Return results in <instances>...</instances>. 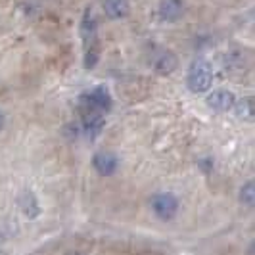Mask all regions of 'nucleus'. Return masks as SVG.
I'll return each instance as SVG.
<instances>
[{
	"mask_svg": "<svg viewBox=\"0 0 255 255\" xmlns=\"http://www.w3.org/2000/svg\"><path fill=\"white\" fill-rule=\"evenodd\" d=\"M79 33H81V40H83L85 69H94L100 60V40H98V21L90 8H85V12H83L81 23H79Z\"/></svg>",
	"mask_w": 255,
	"mask_h": 255,
	"instance_id": "f257e3e1",
	"label": "nucleus"
},
{
	"mask_svg": "<svg viewBox=\"0 0 255 255\" xmlns=\"http://www.w3.org/2000/svg\"><path fill=\"white\" fill-rule=\"evenodd\" d=\"M213 83V67L207 60H196L192 62L186 73V87L194 94H202L211 89Z\"/></svg>",
	"mask_w": 255,
	"mask_h": 255,
	"instance_id": "f03ea898",
	"label": "nucleus"
},
{
	"mask_svg": "<svg viewBox=\"0 0 255 255\" xmlns=\"http://www.w3.org/2000/svg\"><path fill=\"white\" fill-rule=\"evenodd\" d=\"M114 106L112 94L106 87H94V89L87 90L79 96V110L81 114L85 112H96V114H108Z\"/></svg>",
	"mask_w": 255,
	"mask_h": 255,
	"instance_id": "7ed1b4c3",
	"label": "nucleus"
},
{
	"mask_svg": "<svg viewBox=\"0 0 255 255\" xmlns=\"http://www.w3.org/2000/svg\"><path fill=\"white\" fill-rule=\"evenodd\" d=\"M150 207H152L153 215L157 219L171 221V219L177 215V211H179V200L171 192H159V194H153L152 196Z\"/></svg>",
	"mask_w": 255,
	"mask_h": 255,
	"instance_id": "20e7f679",
	"label": "nucleus"
},
{
	"mask_svg": "<svg viewBox=\"0 0 255 255\" xmlns=\"http://www.w3.org/2000/svg\"><path fill=\"white\" fill-rule=\"evenodd\" d=\"M177 65H179V58H177L175 52L169 50V48H161V50H157L152 56V69L157 75H171L177 69Z\"/></svg>",
	"mask_w": 255,
	"mask_h": 255,
	"instance_id": "39448f33",
	"label": "nucleus"
},
{
	"mask_svg": "<svg viewBox=\"0 0 255 255\" xmlns=\"http://www.w3.org/2000/svg\"><path fill=\"white\" fill-rule=\"evenodd\" d=\"M184 12H186L184 0H161V4L157 8L159 19L165 21V23H177V21H180Z\"/></svg>",
	"mask_w": 255,
	"mask_h": 255,
	"instance_id": "423d86ee",
	"label": "nucleus"
},
{
	"mask_svg": "<svg viewBox=\"0 0 255 255\" xmlns=\"http://www.w3.org/2000/svg\"><path fill=\"white\" fill-rule=\"evenodd\" d=\"M207 106L213 110V112H217V114H225V112H229L234 108V104H236V98H234V94L227 89H217L213 90L209 96H207Z\"/></svg>",
	"mask_w": 255,
	"mask_h": 255,
	"instance_id": "0eeeda50",
	"label": "nucleus"
},
{
	"mask_svg": "<svg viewBox=\"0 0 255 255\" xmlns=\"http://www.w3.org/2000/svg\"><path fill=\"white\" fill-rule=\"evenodd\" d=\"M92 167L104 177L114 175L119 167V157L114 152H96L92 155Z\"/></svg>",
	"mask_w": 255,
	"mask_h": 255,
	"instance_id": "6e6552de",
	"label": "nucleus"
},
{
	"mask_svg": "<svg viewBox=\"0 0 255 255\" xmlns=\"http://www.w3.org/2000/svg\"><path fill=\"white\" fill-rule=\"evenodd\" d=\"M106 119L104 114H96V112H85L83 114V121H81V132H85L89 138H96L102 132Z\"/></svg>",
	"mask_w": 255,
	"mask_h": 255,
	"instance_id": "1a4fd4ad",
	"label": "nucleus"
},
{
	"mask_svg": "<svg viewBox=\"0 0 255 255\" xmlns=\"http://www.w3.org/2000/svg\"><path fill=\"white\" fill-rule=\"evenodd\" d=\"M104 13L108 19H123L127 17L128 12H130V4L128 0H104L102 4Z\"/></svg>",
	"mask_w": 255,
	"mask_h": 255,
	"instance_id": "9d476101",
	"label": "nucleus"
},
{
	"mask_svg": "<svg viewBox=\"0 0 255 255\" xmlns=\"http://www.w3.org/2000/svg\"><path fill=\"white\" fill-rule=\"evenodd\" d=\"M19 207L27 219H37L40 215V205H38L37 196L31 190H23L19 194Z\"/></svg>",
	"mask_w": 255,
	"mask_h": 255,
	"instance_id": "9b49d317",
	"label": "nucleus"
},
{
	"mask_svg": "<svg viewBox=\"0 0 255 255\" xmlns=\"http://www.w3.org/2000/svg\"><path fill=\"white\" fill-rule=\"evenodd\" d=\"M234 112L236 115L242 119V121H254V114H255V104L252 96H246L242 98L238 104H234Z\"/></svg>",
	"mask_w": 255,
	"mask_h": 255,
	"instance_id": "f8f14e48",
	"label": "nucleus"
},
{
	"mask_svg": "<svg viewBox=\"0 0 255 255\" xmlns=\"http://www.w3.org/2000/svg\"><path fill=\"white\" fill-rule=\"evenodd\" d=\"M240 202L244 205H248V207H254L255 205V184L254 180H248L246 184H244L242 188H240Z\"/></svg>",
	"mask_w": 255,
	"mask_h": 255,
	"instance_id": "ddd939ff",
	"label": "nucleus"
},
{
	"mask_svg": "<svg viewBox=\"0 0 255 255\" xmlns=\"http://www.w3.org/2000/svg\"><path fill=\"white\" fill-rule=\"evenodd\" d=\"M198 167H200L204 173H209V171L213 169V157H202V159L198 161Z\"/></svg>",
	"mask_w": 255,
	"mask_h": 255,
	"instance_id": "4468645a",
	"label": "nucleus"
},
{
	"mask_svg": "<svg viewBox=\"0 0 255 255\" xmlns=\"http://www.w3.org/2000/svg\"><path fill=\"white\" fill-rule=\"evenodd\" d=\"M4 125H6V115H4V112L0 110V130L4 128Z\"/></svg>",
	"mask_w": 255,
	"mask_h": 255,
	"instance_id": "2eb2a0df",
	"label": "nucleus"
},
{
	"mask_svg": "<svg viewBox=\"0 0 255 255\" xmlns=\"http://www.w3.org/2000/svg\"><path fill=\"white\" fill-rule=\"evenodd\" d=\"M65 255H85V254H81V252H67Z\"/></svg>",
	"mask_w": 255,
	"mask_h": 255,
	"instance_id": "dca6fc26",
	"label": "nucleus"
}]
</instances>
